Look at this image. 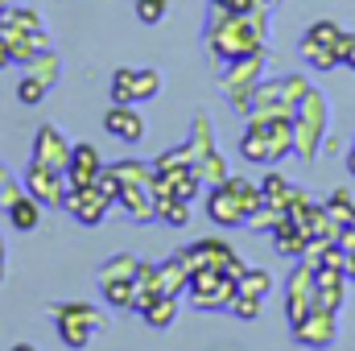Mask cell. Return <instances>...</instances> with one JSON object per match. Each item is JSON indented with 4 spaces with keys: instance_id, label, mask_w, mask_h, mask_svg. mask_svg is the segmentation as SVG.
Returning <instances> with one entry per match:
<instances>
[{
    "instance_id": "obj_5",
    "label": "cell",
    "mask_w": 355,
    "mask_h": 351,
    "mask_svg": "<svg viewBox=\"0 0 355 351\" xmlns=\"http://www.w3.org/2000/svg\"><path fill=\"white\" fill-rule=\"evenodd\" d=\"M50 314L58 318V339L75 351H83L91 343V335L107 327V318L87 302H62V306H50Z\"/></svg>"
},
{
    "instance_id": "obj_52",
    "label": "cell",
    "mask_w": 355,
    "mask_h": 351,
    "mask_svg": "<svg viewBox=\"0 0 355 351\" xmlns=\"http://www.w3.org/2000/svg\"><path fill=\"white\" fill-rule=\"evenodd\" d=\"M4 178H8V174H4V166H0V182H4Z\"/></svg>"
},
{
    "instance_id": "obj_12",
    "label": "cell",
    "mask_w": 355,
    "mask_h": 351,
    "mask_svg": "<svg viewBox=\"0 0 355 351\" xmlns=\"http://www.w3.org/2000/svg\"><path fill=\"white\" fill-rule=\"evenodd\" d=\"M21 182H25V190H29L42 207H62V198H67V174H58V170H50V166L29 162Z\"/></svg>"
},
{
    "instance_id": "obj_44",
    "label": "cell",
    "mask_w": 355,
    "mask_h": 351,
    "mask_svg": "<svg viewBox=\"0 0 355 351\" xmlns=\"http://www.w3.org/2000/svg\"><path fill=\"white\" fill-rule=\"evenodd\" d=\"M4 67H12V50H8V42H4V33H0V71Z\"/></svg>"
},
{
    "instance_id": "obj_31",
    "label": "cell",
    "mask_w": 355,
    "mask_h": 351,
    "mask_svg": "<svg viewBox=\"0 0 355 351\" xmlns=\"http://www.w3.org/2000/svg\"><path fill=\"white\" fill-rule=\"evenodd\" d=\"M99 289H103V302L116 306V310H132L137 306V281H107Z\"/></svg>"
},
{
    "instance_id": "obj_6",
    "label": "cell",
    "mask_w": 355,
    "mask_h": 351,
    "mask_svg": "<svg viewBox=\"0 0 355 351\" xmlns=\"http://www.w3.org/2000/svg\"><path fill=\"white\" fill-rule=\"evenodd\" d=\"M339 42H343V25L339 21H314L306 33H302V58L314 67V71H335L343 67L339 58Z\"/></svg>"
},
{
    "instance_id": "obj_50",
    "label": "cell",
    "mask_w": 355,
    "mask_h": 351,
    "mask_svg": "<svg viewBox=\"0 0 355 351\" xmlns=\"http://www.w3.org/2000/svg\"><path fill=\"white\" fill-rule=\"evenodd\" d=\"M4 12H8V4H4V0H0V25H4Z\"/></svg>"
},
{
    "instance_id": "obj_1",
    "label": "cell",
    "mask_w": 355,
    "mask_h": 351,
    "mask_svg": "<svg viewBox=\"0 0 355 351\" xmlns=\"http://www.w3.org/2000/svg\"><path fill=\"white\" fill-rule=\"evenodd\" d=\"M265 4L252 8V12H227V8H215L211 4V21L202 29L207 37V50L219 58V62H236L244 54H257L265 50V37H268V21H265Z\"/></svg>"
},
{
    "instance_id": "obj_51",
    "label": "cell",
    "mask_w": 355,
    "mask_h": 351,
    "mask_svg": "<svg viewBox=\"0 0 355 351\" xmlns=\"http://www.w3.org/2000/svg\"><path fill=\"white\" fill-rule=\"evenodd\" d=\"M265 4H268V8H272V4H281V0H265Z\"/></svg>"
},
{
    "instance_id": "obj_26",
    "label": "cell",
    "mask_w": 355,
    "mask_h": 351,
    "mask_svg": "<svg viewBox=\"0 0 355 351\" xmlns=\"http://www.w3.org/2000/svg\"><path fill=\"white\" fill-rule=\"evenodd\" d=\"M8 223H12L17 232H33V228L42 223V203H37V198L25 190V194H21L12 207H8Z\"/></svg>"
},
{
    "instance_id": "obj_8",
    "label": "cell",
    "mask_w": 355,
    "mask_h": 351,
    "mask_svg": "<svg viewBox=\"0 0 355 351\" xmlns=\"http://www.w3.org/2000/svg\"><path fill=\"white\" fill-rule=\"evenodd\" d=\"M182 257H186V264H190V273H194V268H219V273H227V277H236V281H240V273L248 268V264L236 257V248H232L227 240H215V236L186 244Z\"/></svg>"
},
{
    "instance_id": "obj_53",
    "label": "cell",
    "mask_w": 355,
    "mask_h": 351,
    "mask_svg": "<svg viewBox=\"0 0 355 351\" xmlns=\"http://www.w3.org/2000/svg\"><path fill=\"white\" fill-rule=\"evenodd\" d=\"M352 149H355V141H352Z\"/></svg>"
},
{
    "instance_id": "obj_36",
    "label": "cell",
    "mask_w": 355,
    "mask_h": 351,
    "mask_svg": "<svg viewBox=\"0 0 355 351\" xmlns=\"http://www.w3.org/2000/svg\"><path fill=\"white\" fill-rule=\"evenodd\" d=\"M261 306H265V298H252V293H236L232 298V318H240V323H252V318H261Z\"/></svg>"
},
{
    "instance_id": "obj_27",
    "label": "cell",
    "mask_w": 355,
    "mask_h": 351,
    "mask_svg": "<svg viewBox=\"0 0 355 351\" xmlns=\"http://www.w3.org/2000/svg\"><path fill=\"white\" fill-rule=\"evenodd\" d=\"M141 318H145L153 331H166V327L178 318V298H174V293H157V298L141 310Z\"/></svg>"
},
{
    "instance_id": "obj_22",
    "label": "cell",
    "mask_w": 355,
    "mask_h": 351,
    "mask_svg": "<svg viewBox=\"0 0 355 351\" xmlns=\"http://www.w3.org/2000/svg\"><path fill=\"white\" fill-rule=\"evenodd\" d=\"M186 285H190V264L182 257V248L170 252L166 261L157 264V293H186Z\"/></svg>"
},
{
    "instance_id": "obj_3",
    "label": "cell",
    "mask_w": 355,
    "mask_h": 351,
    "mask_svg": "<svg viewBox=\"0 0 355 351\" xmlns=\"http://www.w3.org/2000/svg\"><path fill=\"white\" fill-rule=\"evenodd\" d=\"M306 91H310V79L306 75H281V79H261V87L252 91V108H248V116H293L297 112V103L306 99Z\"/></svg>"
},
{
    "instance_id": "obj_4",
    "label": "cell",
    "mask_w": 355,
    "mask_h": 351,
    "mask_svg": "<svg viewBox=\"0 0 355 351\" xmlns=\"http://www.w3.org/2000/svg\"><path fill=\"white\" fill-rule=\"evenodd\" d=\"M265 58H268L265 50L244 54V58L227 62L223 75H219V87L227 95V103H232L236 112H244V116H248V108H252V91L261 87V79H265Z\"/></svg>"
},
{
    "instance_id": "obj_23",
    "label": "cell",
    "mask_w": 355,
    "mask_h": 351,
    "mask_svg": "<svg viewBox=\"0 0 355 351\" xmlns=\"http://www.w3.org/2000/svg\"><path fill=\"white\" fill-rule=\"evenodd\" d=\"M190 157H194V170L207 162V157H215L219 149H215V132H211V116L207 112H194V124H190Z\"/></svg>"
},
{
    "instance_id": "obj_42",
    "label": "cell",
    "mask_w": 355,
    "mask_h": 351,
    "mask_svg": "<svg viewBox=\"0 0 355 351\" xmlns=\"http://www.w3.org/2000/svg\"><path fill=\"white\" fill-rule=\"evenodd\" d=\"M21 194H25V182H12V178H4V182H0V207H4V211H8Z\"/></svg>"
},
{
    "instance_id": "obj_14",
    "label": "cell",
    "mask_w": 355,
    "mask_h": 351,
    "mask_svg": "<svg viewBox=\"0 0 355 351\" xmlns=\"http://www.w3.org/2000/svg\"><path fill=\"white\" fill-rule=\"evenodd\" d=\"M198 186H202V178H198L194 166H178V170H166V174L153 170V198H182V203H194Z\"/></svg>"
},
{
    "instance_id": "obj_21",
    "label": "cell",
    "mask_w": 355,
    "mask_h": 351,
    "mask_svg": "<svg viewBox=\"0 0 355 351\" xmlns=\"http://www.w3.org/2000/svg\"><path fill=\"white\" fill-rule=\"evenodd\" d=\"M116 203L128 211V219H132V223H153V219H157V198H153V190H149V186H124Z\"/></svg>"
},
{
    "instance_id": "obj_38",
    "label": "cell",
    "mask_w": 355,
    "mask_h": 351,
    "mask_svg": "<svg viewBox=\"0 0 355 351\" xmlns=\"http://www.w3.org/2000/svg\"><path fill=\"white\" fill-rule=\"evenodd\" d=\"M4 25H12V29H21V33H33V29H42V17H37L33 8H8V12H4Z\"/></svg>"
},
{
    "instance_id": "obj_41",
    "label": "cell",
    "mask_w": 355,
    "mask_h": 351,
    "mask_svg": "<svg viewBox=\"0 0 355 351\" xmlns=\"http://www.w3.org/2000/svg\"><path fill=\"white\" fill-rule=\"evenodd\" d=\"M166 8H170V0H137V21L141 25H157L166 17Z\"/></svg>"
},
{
    "instance_id": "obj_34",
    "label": "cell",
    "mask_w": 355,
    "mask_h": 351,
    "mask_svg": "<svg viewBox=\"0 0 355 351\" xmlns=\"http://www.w3.org/2000/svg\"><path fill=\"white\" fill-rule=\"evenodd\" d=\"M157 219H166L170 228H186L190 223V203H182V198H157Z\"/></svg>"
},
{
    "instance_id": "obj_9",
    "label": "cell",
    "mask_w": 355,
    "mask_h": 351,
    "mask_svg": "<svg viewBox=\"0 0 355 351\" xmlns=\"http://www.w3.org/2000/svg\"><path fill=\"white\" fill-rule=\"evenodd\" d=\"M314 310V264L297 261L289 281H285V314H289V327L302 323L306 314Z\"/></svg>"
},
{
    "instance_id": "obj_43",
    "label": "cell",
    "mask_w": 355,
    "mask_h": 351,
    "mask_svg": "<svg viewBox=\"0 0 355 351\" xmlns=\"http://www.w3.org/2000/svg\"><path fill=\"white\" fill-rule=\"evenodd\" d=\"M339 58H343V67H352L355 71V33H343V42H339Z\"/></svg>"
},
{
    "instance_id": "obj_49",
    "label": "cell",
    "mask_w": 355,
    "mask_h": 351,
    "mask_svg": "<svg viewBox=\"0 0 355 351\" xmlns=\"http://www.w3.org/2000/svg\"><path fill=\"white\" fill-rule=\"evenodd\" d=\"M12 351H37V348H33V343H17Z\"/></svg>"
},
{
    "instance_id": "obj_11",
    "label": "cell",
    "mask_w": 355,
    "mask_h": 351,
    "mask_svg": "<svg viewBox=\"0 0 355 351\" xmlns=\"http://www.w3.org/2000/svg\"><path fill=\"white\" fill-rule=\"evenodd\" d=\"M62 211H67V215H75L83 228H99V223L107 219V211H112V198H107L99 186L67 190V198H62Z\"/></svg>"
},
{
    "instance_id": "obj_35",
    "label": "cell",
    "mask_w": 355,
    "mask_h": 351,
    "mask_svg": "<svg viewBox=\"0 0 355 351\" xmlns=\"http://www.w3.org/2000/svg\"><path fill=\"white\" fill-rule=\"evenodd\" d=\"M327 211H331V215L339 219V228H343V223L352 219V211H355V198H352V190H347V186H335V190L327 194Z\"/></svg>"
},
{
    "instance_id": "obj_15",
    "label": "cell",
    "mask_w": 355,
    "mask_h": 351,
    "mask_svg": "<svg viewBox=\"0 0 355 351\" xmlns=\"http://www.w3.org/2000/svg\"><path fill=\"white\" fill-rule=\"evenodd\" d=\"M343 298H347V268H327V264H318V268H314V306L339 314V310H343Z\"/></svg>"
},
{
    "instance_id": "obj_18",
    "label": "cell",
    "mask_w": 355,
    "mask_h": 351,
    "mask_svg": "<svg viewBox=\"0 0 355 351\" xmlns=\"http://www.w3.org/2000/svg\"><path fill=\"white\" fill-rule=\"evenodd\" d=\"M207 215H211V223H219V228H240V223H248V207L227 190V182L207 190Z\"/></svg>"
},
{
    "instance_id": "obj_16",
    "label": "cell",
    "mask_w": 355,
    "mask_h": 351,
    "mask_svg": "<svg viewBox=\"0 0 355 351\" xmlns=\"http://www.w3.org/2000/svg\"><path fill=\"white\" fill-rule=\"evenodd\" d=\"M107 166H103V157H99V149L95 145H75L71 149V166H67V190H83V186H95L99 174H103Z\"/></svg>"
},
{
    "instance_id": "obj_37",
    "label": "cell",
    "mask_w": 355,
    "mask_h": 351,
    "mask_svg": "<svg viewBox=\"0 0 355 351\" xmlns=\"http://www.w3.org/2000/svg\"><path fill=\"white\" fill-rule=\"evenodd\" d=\"M281 219H285V211H281V207H268V203H261V207L248 215V228H252V232H268V236H272V228H277Z\"/></svg>"
},
{
    "instance_id": "obj_48",
    "label": "cell",
    "mask_w": 355,
    "mask_h": 351,
    "mask_svg": "<svg viewBox=\"0 0 355 351\" xmlns=\"http://www.w3.org/2000/svg\"><path fill=\"white\" fill-rule=\"evenodd\" d=\"M0 281H4V240H0Z\"/></svg>"
},
{
    "instance_id": "obj_24",
    "label": "cell",
    "mask_w": 355,
    "mask_h": 351,
    "mask_svg": "<svg viewBox=\"0 0 355 351\" xmlns=\"http://www.w3.org/2000/svg\"><path fill=\"white\" fill-rule=\"evenodd\" d=\"M306 244H310V236H306L289 215L272 228V248H277L281 257H297V261H302V257H306Z\"/></svg>"
},
{
    "instance_id": "obj_40",
    "label": "cell",
    "mask_w": 355,
    "mask_h": 351,
    "mask_svg": "<svg viewBox=\"0 0 355 351\" xmlns=\"http://www.w3.org/2000/svg\"><path fill=\"white\" fill-rule=\"evenodd\" d=\"M46 91H50V87H46L42 79H33V75H21V83H17V99L33 108V103H42V99H46Z\"/></svg>"
},
{
    "instance_id": "obj_33",
    "label": "cell",
    "mask_w": 355,
    "mask_h": 351,
    "mask_svg": "<svg viewBox=\"0 0 355 351\" xmlns=\"http://www.w3.org/2000/svg\"><path fill=\"white\" fill-rule=\"evenodd\" d=\"M236 285H240V293H252V298H268V289H272V277H268V268H244Z\"/></svg>"
},
{
    "instance_id": "obj_19",
    "label": "cell",
    "mask_w": 355,
    "mask_h": 351,
    "mask_svg": "<svg viewBox=\"0 0 355 351\" xmlns=\"http://www.w3.org/2000/svg\"><path fill=\"white\" fill-rule=\"evenodd\" d=\"M277 120V116H272ZM240 153L257 166H272V145H268V120L265 116H248L244 137H240Z\"/></svg>"
},
{
    "instance_id": "obj_47",
    "label": "cell",
    "mask_w": 355,
    "mask_h": 351,
    "mask_svg": "<svg viewBox=\"0 0 355 351\" xmlns=\"http://www.w3.org/2000/svg\"><path fill=\"white\" fill-rule=\"evenodd\" d=\"M347 174L355 178V149H352V153H347Z\"/></svg>"
},
{
    "instance_id": "obj_46",
    "label": "cell",
    "mask_w": 355,
    "mask_h": 351,
    "mask_svg": "<svg viewBox=\"0 0 355 351\" xmlns=\"http://www.w3.org/2000/svg\"><path fill=\"white\" fill-rule=\"evenodd\" d=\"M347 281H352V285H355V252H352V257H347Z\"/></svg>"
},
{
    "instance_id": "obj_29",
    "label": "cell",
    "mask_w": 355,
    "mask_h": 351,
    "mask_svg": "<svg viewBox=\"0 0 355 351\" xmlns=\"http://www.w3.org/2000/svg\"><path fill=\"white\" fill-rule=\"evenodd\" d=\"M112 174L120 178L124 186H149L153 190V162H137V157H124L116 166H107Z\"/></svg>"
},
{
    "instance_id": "obj_10",
    "label": "cell",
    "mask_w": 355,
    "mask_h": 351,
    "mask_svg": "<svg viewBox=\"0 0 355 351\" xmlns=\"http://www.w3.org/2000/svg\"><path fill=\"white\" fill-rule=\"evenodd\" d=\"M71 141L54 128V124H42L37 132H33V145H29V162H37V166H50V170H58V174H67V166H71Z\"/></svg>"
},
{
    "instance_id": "obj_2",
    "label": "cell",
    "mask_w": 355,
    "mask_h": 351,
    "mask_svg": "<svg viewBox=\"0 0 355 351\" xmlns=\"http://www.w3.org/2000/svg\"><path fill=\"white\" fill-rule=\"evenodd\" d=\"M331 132V103L318 87L306 91V99L293 112V153L297 157H318L322 153V137Z\"/></svg>"
},
{
    "instance_id": "obj_45",
    "label": "cell",
    "mask_w": 355,
    "mask_h": 351,
    "mask_svg": "<svg viewBox=\"0 0 355 351\" xmlns=\"http://www.w3.org/2000/svg\"><path fill=\"white\" fill-rule=\"evenodd\" d=\"M322 149H327V153H339V149H343V141H339V137H331V132H327V137H322Z\"/></svg>"
},
{
    "instance_id": "obj_32",
    "label": "cell",
    "mask_w": 355,
    "mask_h": 351,
    "mask_svg": "<svg viewBox=\"0 0 355 351\" xmlns=\"http://www.w3.org/2000/svg\"><path fill=\"white\" fill-rule=\"evenodd\" d=\"M112 103H137V67H120L112 75Z\"/></svg>"
},
{
    "instance_id": "obj_28",
    "label": "cell",
    "mask_w": 355,
    "mask_h": 351,
    "mask_svg": "<svg viewBox=\"0 0 355 351\" xmlns=\"http://www.w3.org/2000/svg\"><path fill=\"white\" fill-rule=\"evenodd\" d=\"M25 75H33V79H42L46 87H54V83L62 79V58H58L54 50H42V54H33V58L25 62Z\"/></svg>"
},
{
    "instance_id": "obj_39",
    "label": "cell",
    "mask_w": 355,
    "mask_h": 351,
    "mask_svg": "<svg viewBox=\"0 0 355 351\" xmlns=\"http://www.w3.org/2000/svg\"><path fill=\"white\" fill-rule=\"evenodd\" d=\"M162 91V71H153V67H145V71H137V103H145V99H153Z\"/></svg>"
},
{
    "instance_id": "obj_20",
    "label": "cell",
    "mask_w": 355,
    "mask_h": 351,
    "mask_svg": "<svg viewBox=\"0 0 355 351\" xmlns=\"http://www.w3.org/2000/svg\"><path fill=\"white\" fill-rule=\"evenodd\" d=\"M0 33H4V42H8V50H12V62H29L33 54H42V50H50V37H46V29H33V33H21V29H12V25H0Z\"/></svg>"
},
{
    "instance_id": "obj_13",
    "label": "cell",
    "mask_w": 355,
    "mask_h": 351,
    "mask_svg": "<svg viewBox=\"0 0 355 351\" xmlns=\"http://www.w3.org/2000/svg\"><path fill=\"white\" fill-rule=\"evenodd\" d=\"M335 335H339V323H335V314L331 310H310L302 323H293V339L302 343V348H331L335 343Z\"/></svg>"
},
{
    "instance_id": "obj_17",
    "label": "cell",
    "mask_w": 355,
    "mask_h": 351,
    "mask_svg": "<svg viewBox=\"0 0 355 351\" xmlns=\"http://www.w3.org/2000/svg\"><path fill=\"white\" fill-rule=\"evenodd\" d=\"M103 128H107V137H116L124 145H137L145 137V120H141L137 103H112L103 112Z\"/></svg>"
},
{
    "instance_id": "obj_25",
    "label": "cell",
    "mask_w": 355,
    "mask_h": 351,
    "mask_svg": "<svg viewBox=\"0 0 355 351\" xmlns=\"http://www.w3.org/2000/svg\"><path fill=\"white\" fill-rule=\"evenodd\" d=\"M137 268L141 261L132 257V252H116V257H107V261L99 264V285H107V281H137Z\"/></svg>"
},
{
    "instance_id": "obj_30",
    "label": "cell",
    "mask_w": 355,
    "mask_h": 351,
    "mask_svg": "<svg viewBox=\"0 0 355 351\" xmlns=\"http://www.w3.org/2000/svg\"><path fill=\"white\" fill-rule=\"evenodd\" d=\"M261 194H265V203L268 207H289V194H293V182L289 178H281L277 170H268L265 178H261Z\"/></svg>"
},
{
    "instance_id": "obj_7",
    "label": "cell",
    "mask_w": 355,
    "mask_h": 351,
    "mask_svg": "<svg viewBox=\"0 0 355 351\" xmlns=\"http://www.w3.org/2000/svg\"><path fill=\"white\" fill-rule=\"evenodd\" d=\"M186 293H190V306L194 310H227L232 298L240 293V285H236V277H227L219 268H194Z\"/></svg>"
}]
</instances>
